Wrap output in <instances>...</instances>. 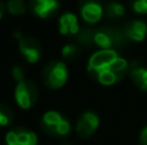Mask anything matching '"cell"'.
<instances>
[{
    "label": "cell",
    "instance_id": "cell-1",
    "mask_svg": "<svg viewBox=\"0 0 147 145\" xmlns=\"http://www.w3.org/2000/svg\"><path fill=\"white\" fill-rule=\"evenodd\" d=\"M128 68V62L117 54L115 49H101L89 58L88 72L96 77L101 72H112L121 78Z\"/></svg>",
    "mask_w": 147,
    "mask_h": 145
},
{
    "label": "cell",
    "instance_id": "cell-2",
    "mask_svg": "<svg viewBox=\"0 0 147 145\" xmlns=\"http://www.w3.org/2000/svg\"><path fill=\"white\" fill-rule=\"evenodd\" d=\"M38 96L39 92L35 82L25 78V77L17 80V85H16L14 90V99L22 109H28V108L32 107L38 100Z\"/></svg>",
    "mask_w": 147,
    "mask_h": 145
},
{
    "label": "cell",
    "instance_id": "cell-3",
    "mask_svg": "<svg viewBox=\"0 0 147 145\" xmlns=\"http://www.w3.org/2000/svg\"><path fill=\"white\" fill-rule=\"evenodd\" d=\"M67 67L63 62L53 61L48 63L43 69V81L48 87L59 89L67 81Z\"/></svg>",
    "mask_w": 147,
    "mask_h": 145
},
{
    "label": "cell",
    "instance_id": "cell-4",
    "mask_svg": "<svg viewBox=\"0 0 147 145\" xmlns=\"http://www.w3.org/2000/svg\"><path fill=\"white\" fill-rule=\"evenodd\" d=\"M125 39L124 30L116 27H102L94 31V44L101 49L119 48L124 44Z\"/></svg>",
    "mask_w": 147,
    "mask_h": 145
},
{
    "label": "cell",
    "instance_id": "cell-5",
    "mask_svg": "<svg viewBox=\"0 0 147 145\" xmlns=\"http://www.w3.org/2000/svg\"><path fill=\"white\" fill-rule=\"evenodd\" d=\"M41 127L49 134L65 136L71 131V125L65 117L56 110H48L41 117Z\"/></svg>",
    "mask_w": 147,
    "mask_h": 145
},
{
    "label": "cell",
    "instance_id": "cell-6",
    "mask_svg": "<svg viewBox=\"0 0 147 145\" xmlns=\"http://www.w3.org/2000/svg\"><path fill=\"white\" fill-rule=\"evenodd\" d=\"M18 48L22 55L30 63H36L41 57L40 43L32 36H22L18 37Z\"/></svg>",
    "mask_w": 147,
    "mask_h": 145
},
{
    "label": "cell",
    "instance_id": "cell-7",
    "mask_svg": "<svg viewBox=\"0 0 147 145\" xmlns=\"http://www.w3.org/2000/svg\"><path fill=\"white\" fill-rule=\"evenodd\" d=\"M99 126V118L94 112H84L76 123V132L81 138H89Z\"/></svg>",
    "mask_w": 147,
    "mask_h": 145
},
{
    "label": "cell",
    "instance_id": "cell-8",
    "mask_svg": "<svg viewBox=\"0 0 147 145\" xmlns=\"http://www.w3.org/2000/svg\"><path fill=\"white\" fill-rule=\"evenodd\" d=\"M5 143L7 145H36L38 136L32 131L25 128H14L7 134Z\"/></svg>",
    "mask_w": 147,
    "mask_h": 145
},
{
    "label": "cell",
    "instance_id": "cell-9",
    "mask_svg": "<svg viewBox=\"0 0 147 145\" xmlns=\"http://www.w3.org/2000/svg\"><path fill=\"white\" fill-rule=\"evenodd\" d=\"M83 19L86 23H97L103 15V8L97 0H84L80 8Z\"/></svg>",
    "mask_w": 147,
    "mask_h": 145
},
{
    "label": "cell",
    "instance_id": "cell-10",
    "mask_svg": "<svg viewBox=\"0 0 147 145\" xmlns=\"http://www.w3.org/2000/svg\"><path fill=\"white\" fill-rule=\"evenodd\" d=\"M80 31L79 21L74 13H65L59 18V32L65 36H76Z\"/></svg>",
    "mask_w": 147,
    "mask_h": 145
},
{
    "label": "cell",
    "instance_id": "cell-11",
    "mask_svg": "<svg viewBox=\"0 0 147 145\" xmlns=\"http://www.w3.org/2000/svg\"><path fill=\"white\" fill-rule=\"evenodd\" d=\"M125 37L129 39L130 41L141 43L147 36V25L143 21H133L128 23V26L124 28Z\"/></svg>",
    "mask_w": 147,
    "mask_h": 145
},
{
    "label": "cell",
    "instance_id": "cell-12",
    "mask_svg": "<svg viewBox=\"0 0 147 145\" xmlns=\"http://www.w3.org/2000/svg\"><path fill=\"white\" fill-rule=\"evenodd\" d=\"M58 0H32V10L38 17L48 18L57 12Z\"/></svg>",
    "mask_w": 147,
    "mask_h": 145
},
{
    "label": "cell",
    "instance_id": "cell-13",
    "mask_svg": "<svg viewBox=\"0 0 147 145\" xmlns=\"http://www.w3.org/2000/svg\"><path fill=\"white\" fill-rule=\"evenodd\" d=\"M130 77L133 82L143 91H147V68L143 66H134L130 69Z\"/></svg>",
    "mask_w": 147,
    "mask_h": 145
},
{
    "label": "cell",
    "instance_id": "cell-14",
    "mask_svg": "<svg viewBox=\"0 0 147 145\" xmlns=\"http://www.w3.org/2000/svg\"><path fill=\"white\" fill-rule=\"evenodd\" d=\"M76 41H78L79 46L83 48H89L92 44H94V31L90 28H83L79 31V33L76 35Z\"/></svg>",
    "mask_w": 147,
    "mask_h": 145
},
{
    "label": "cell",
    "instance_id": "cell-15",
    "mask_svg": "<svg viewBox=\"0 0 147 145\" xmlns=\"http://www.w3.org/2000/svg\"><path fill=\"white\" fill-rule=\"evenodd\" d=\"M125 13V8L123 4L120 3H116V1H112L107 5L106 8V14L109 18L114 19V18H120L121 15H124Z\"/></svg>",
    "mask_w": 147,
    "mask_h": 145
},
{
    "label": "cell",
    "instance_id": "cell-16",
    "mask_svg": "<svg viewBox=\"0 0 147 145\" xmlns=\"http://www.w3.org/2000/svg\"><path fill=\"white\" fill-rule=\"evenodd\" d=\"M13 110L9 105L0 103V126H8L13 121Z\"/></svg>",
    "mask_w": 147,
    "mask_h": 145
},
{
    "label": "cell",
    "instance_id": "cell-17",
    "mask_svg": "<svg viewBox=\"0 0 147 145\" xmlns=\"http://www.w3.org/2000/svg\"><path fill=\"white\" fill-rule=\"evenodd\" d=\"M7 9L10 14L21 15L26 12V4L23 0H9L7 4Z\"/></svg>",
    "mask_w": 147,
    "mask_h": 145
},
{
    "label": "cell",
    "instance_id": "cell-18",
    "mask_svg": "<svg viewBox=\"0 0 147 145\" xmlns=\"http://www.w3.org/2000/svg\"><path fill=\"white\" fill-rule=\"evenodd\" d=\"M62 55L65 59L74 61L80 55V46L78 44H66L62 49Z\"/></svg>",
    "mask_w": 147,
    "mask_h": 145
},
{
    "label": "cell",
    "instance_id": "cell-19",
    "mask_svg": "<svg viewBox=\"0 0 147 145\" xmlns=\"http://www.w3.org/2000/svg\"><path fill=\"white\" fill-rule=\"evenodd\" d=\"M132 8L138 14H147V0H133Z\"/></svg>",
    "mask_w": 147,
    "mask_h": 145
},
{
    "label": "cell",
    "instance_id": "cell-20",
    "mask_svg": "<svg viewBox=\"0 0 147 145\" xmlns=\"http://www.w3.org/2000/svg\"><path fill=\"white\" fill-rule=\"evenodd\" d=\"M140 145H147V126L140 134Z\"/></svg>",
    "mask_w": 147,
    "mask_h": 145
},
{
    "label": "cell",
    "instance_id": "cell-21",
    "mask_svg": "<svg viewBox=\"0 0 147 145\" xmlns=\"http://www.w3.org/2000/svg\"><path fill=\"white\" fill-rule=\"evenodd\" d=\"M1 15H3V9H1V7H0V18H1Z\"/></svg>",
    "mask_w": 147,
    "mask_h": 145
}]
</instances>
